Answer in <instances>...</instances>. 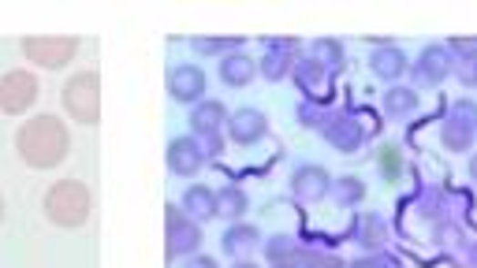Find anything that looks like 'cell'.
<instances>
[{
    "mask_svg": "<svg viewBox=\"0 0 477 268\" xmlns=\"http://www.w3.org/2000/svg\"><path fill=\"white\" fill-rule=\"evenodd\" d=\"M15 149H19V157L37 168V172H46V168H56L64 164V157L71 153V134H67V124L60 116H34L19 127L15 134Z\"/></svg>",
    "mask_w": 477,
    "mask_h": 268,
    "instance_id": "6da1fadb",
    "label": "cell"
},
{
    "mask_svg": "<svg viewBox=\"0 0 477 268\" xmlns=\"http://www.w3.org/2000/svg\"><path fill=\"white\" fill-rule=\"evenodd\" d=\"M46 216L56 223V227H83L90 220V209H94V198H90V190L86 183H78V179H60L46 190V202H42Z\"/></svg>",
    "mask_w": 477,
    "mask_h": 268,
    "instance_id": "7a4b0ae2",
    "label": "cell"
},
{
    "mask_svg": "<svg viewBox=\"0 0 477 268\" xmlns=\"http://www.w3.org/2000/svg\"><path fill=\"white\" fill-rule=\"evenodd\" d=\"M67 116L83 127H94L101 120V79L97 71H78L75 79H67L64 94H60Z\"/></svg>",
    "mask_w": 477,
    "mask_h": 268,
    "instance_id": "3957f363",
    "label": "cell"
},
{
    "mask_svg": "<svg viewBox=\"0 0 477 268\" xmlns=\"http://www.w3.org/2000/svg\"><path fill=\"white\" fill-rule=\"evenodd\" d=\"M75 53H78V37H53V34H46V37H23V56L30 60V64H37V67H46V71H60V67H67L71 60H75Z\"/></svg>",
    "mask_w": 477,
    "mask_h": 268,
    "instance_id": "277c9868",
    "label": "cell"
},
{
    "mask_svg": "<svg viewBox=\"0 0 477 268\" xmlns=\"http://www.w3.org/2000/svg\"><path fill=\"white\" fill-rule=\"evenodd\" d=\"M37 94H42V86H37L30 71H8L5 79H0V112L19 116V112L37 104Z\"/></svg>",
    "mask_w": 477,
    "mask_h": 268,
    "instance_id": "5b68a950",
    "label": "cell"
},
{
    "mask_svg": "<svg viewBox=\"0 0 477 268\" xmlns=\"http://www.w3.org/2000/svg\"><path fill=\"white\" fill-rule=\"evenodd\" d=\"M198 243H202V227H198V220H190L183 209L168 205V257L194 253Z\"/></svg>",
    "mask_w": 477,
    "mask_h": 268,
    "instance_id": "8992f818",
    "label": "cell"
},
{
    "mask_svg": "<svg viewBox=\"0 0 477 268\" xmlns=\"http://www.w3.org/2000/svg\"><path fill=\"white\" fill-rule=\"evenodd\" d=\"M168 94L176 97V101H202V94H206V74H202V67H194V64H179V67H172L168 71Z\"/></svg>",
    "mask_w": 477,
    "mask_h": 268,
    "instance_id": "52a82bcc",
    "label": "cell"
},
{
    "mask_svg": "<svg viewBox=\"0 0 477 268\" xmlns=\"http://www.w3.org/2000/svg\"><path fill=\"white\" fill-rule=\"evenodd\" d=\"M265 131H269V120H265V112H258V108H238L235 116L228 120V134L238 145H254L258 138H265Z\"/></svg>",
    "mask_w": 477,
    "mask_h": 268,
    "instance_id": "ba28073f",
    "label": "cell"
},
{
    "mask_svg": "<svg viewBox=\"0 0 477 268\" xmlns=\"http://www.w3.org/2000/svg\"><path fill=\"white\" fill-rule=\"evenodd\" d=\"M206 164V153L194 138H176L168 142V168L176 175H198V168Z\"/></svg>",
    "mask_w": 477,
    "mask_h": 268,
    "instance_id": "9c48e42d",
    "label": "cell"
},
{
    "mask_svg": "<svg viewBox=\"0 0 477 268\" xmlns=\"http://www.w3.org/2000/svg\"><path fill=\"white\" fill-rule=\"evenodd\" d=\"M329 172L325 168H317V164H306L291 175V190H295V198L302 202H317V198H325L329 194Z\"/></svg>",
    "mask_w": 477,
    "mask_h": 268,
    "instance_id": "30bf717a",
    "label": "cell"
},
{
    "mask_svg": "<svg viewBox=\"0 0 477 268\" xmlns=\"http://www.w3.org/2000/svg\"><path fill=\"white\" fill-rule=\"evenodd\" d=\"M448 74H452V56H448V49H444V45H429V49L421 53V60H418V79L429 83V86H441Z\"/></svg>",
    "mask_w": 477,
    "mask_h": 268,
    "instance_id": "8fae6325",
    "label": "cell"
},
{
    "mask_svg": "<svg viewBox=\"0 0 477 268\" xmlns=\"http://www.w3.org/2000/svg\"><path fill=\"white\" fill-rule=\"evenodd\" d=\"M228 124V112L220 101H202L194 112H190V127L202 134V138H217V131Z\"/></svg>",
    "mask_w": 477,
    "mask_h": 268,
    "instance_id": "7c38bea8",
    "label": "cell"
},
{
    "mask_svg": "<svg viewBox=\"0 0 477 268\" xmlns=\"http://www.w3.org/2000/svg\"><path fill=\"white\" fill-rule=\"evenodd\" d=\"M370 67H373V74L377 79H388V83H395L400 74L407 71V56L395 49V45H377V53L370 56Z\"/></svg>",
    "mask_w": 477,
    "mask_h": 268,
    "instance_id": "4fadbf2b",
    "label": "cell"
},
{
    "mask_svg": "<svg viewBox=\"0 0 477 268\" xmlns=\"http://www.w3.org/2000/svg\"><path fill=\"white\" fill-rule=\"evenodd\" d=\"M254 74H258V60H250L247 53H231L220 60V79L228 86H247Z\"/></svg>",
    "mask_w": 477,
    "mask_h": 268,
    "instance_id": "5bb4252c",
    "label": "cell"
},
{
    "mask_svg": "<svg viewBox=\"0 0 477 268\" xmlns=\"http://www.w3.org/2000/svg\"><path fill=\"white\" fill-rule=\"evenodd\" d=\"M183 213L190 220H213L217 216V194L209 186H190L183 194Z\"/></svg>",
    "mask_w": 477,
    "mask_h": 268,
    "instance_id": "9a60e30c",
    "label": "cell"
},
{
    "mask_svg": "<svg viewBox=\"0 0 477 268\" xmlns=\"http://www.w3.org/2000/svg\"><path fill=\"white\" fill-rule=\"evenodd\" d=\"M325 134L343 153H358V145H362V127H358L354 120H343V116L332 120V124H325Z\"/></svg>",
    "mask_w": 477,
    "mask_h": 268,
    "instance_id": "2e32d148",
    "label": "cell"
},
{
    "mask_svg": "<svg viewBox=\"0 0 477 268\" xmlns=\"http://www.w3.org/2000/svg\"><path fill=\"white\" fill-rule=\"evenodd\" d=\"M418 90H411V86H391L388 94H384V112L388 116H411V112L418 108Z\"/></svg>",
    "mask_w": 477,
    "mask_h": 268,
    "instance_id": "e0dca14e",
    "label": "cell"
},
{
    "mask_svg": "<svg viewBox=\"0 0 477 268\" xmlns=\"http://www.w3.org/2000/svg\"><path fill=\"white\" fill-rule=\"evenodd\" d=\"M441 142H444V149H452V153H466L470 142H473V127L462 124V120H448V124L441 127Z\"/></svg>",
    "mask_w": 477,
    "mask_h": 268,
    "instance_id": "ac0fdd59",
    "label": "cell"
},
{
    "mask_svg": "<svg viewBox=\"0 0 477 268\" xmlns=\"http://www.w3.org/2000/svg\"><path fill=\"white\" fill-rule=\"evenodd\" d=\"M288 49H291L288 42H280V45H269V56H265V60H261V67H258V71L265 74V79H272V83H276V79H284V74H288V67H291Z\"/></svg>",
    "mask_w": 477,
    "mask_h": 268,
    "instance_id": "d6986e66",
    "label": "cell"
},
{
    "mask_svg": "<svg viewBox=\"0 0 477 268\" xmlns=\"http://www.w3.org/2000/svg\"><path fill=\"white\" fill-rule=\"evenodd\" d=\"M247 213V194L238 186H224L220 194H217V216H231V220H238Z\"/></svg>",
    "mask_w": 477,
    "mask_h": 268,
    "instance_id": "ffe728a7",
    "label": "cell"
},
{
    "mask_svg": "<svg viewBox=\"0 0 477 268\" xmlns=\"http://www.w3.org/2000/svg\"><path fill=\"white\" fill-rule=\"evenodd\" d=\"M299 83H302V90H306L310 97H317V90H325L329 74H325L321 60H302V64H299Z\"/></svg>",
    "mask_w": 477,
    "mask_h": 268,
    "instance_id": "44dd1931",
    "label": "cell"
},
{
    "mask_svg": "<svg viewBox=\"0 0 477 268\" xmlns=\"http://www.w3.org/2000/svg\"><path fill=\"white\" fill-rule=\"evenodd\" d=\"M250 246H258V227H250V223H235L231 232L224 235V250L228 253H247Z\"/></svg>",
    "mask_w": 477,
    "mask_h": 268,
    "instance_id": "7402d4cb",
    "label": "cell"
},
{
    "mask_svg": "<svg viewBox=\"0 0 477 268\" xmlns=\"http://www.w3.org/2000/svg\"><path fill=\"white\" fill-rule=\"evenodd\" d=\"M362 194H366V186H362V179H354V175H347V179H340V183H336V198H340L343 205H350V202H362Z\"/></svg>",
    "mask_w": 477,
    "mask_h": 268,
    "instance_id": "603a6c76",
    "label": "cell"
},
{
    "mask_svg": "<svg viewBox=\"0 0 477 268\" xmlns=\"http://www.w3.org/2000/svg\"><path fill=\"white\" fill-rule=\"evenodd\" d=\"M455 74L462 79V86H477V49H470L455 60Z\"/></svg>",
    "mask_w": 477,
    "mask_h": 268,
    "instance_id": "cb8c5ba5",
    "label": "cell"
},
{
    "mask_svg": "<svg viewBox=\"0 0 477 268\" xmlns=\"http://www.w3.org/2000/svg\"><path fill=\"white\" fill-rule=\"evenodd\" d=\"M313 56H317V60L325 56V60H329V71H340V67H343V49H340L336 42H317V45H313Z\"/></svg>",
    "mask_w": 477,
    "mask_h": 268,
    "instance_id": "d4e9b609",
    "label": "cell"
},
{
    "mask_svg": "<svg viewBox=\"0 0 477 268\" xmlns=\"http://www.w3.org/2000/svg\"><path fill=\"white\" fill-rule=\"evenodd\" d=\"M194 49H198V53H224V49H238V42H235V37H217V42H206V37H198Z\"/></svg>",
    "mask_w": 477,
    "mask_h": 268,
    "instance_id": "484cf974",
    "label": "cell"
},
{
    "mask_svg": "<svg viewBox=\"0 0 477 268\" xmlns=\"http://www.w3.org/2000/svg\"><path fill=\"white\" fill-rule=\"evenodd\" d=\"M381 239H384V223L373 220V216H366V235H362V243H366V246H381Z\"/></svg>",
    "mask_w": 477,
    "mask_h": 268,
    "instance_id": "4316f807",
    "label": "cell"
},
{
    "mask_svg": "<svg viewBox=\"0 0 477 268\" xmlns=\"http://www.w3.org/2000/svg\"><path fill=\"white\" fill-rule=\"evenodd\" d=\"M288 253H291V239H272V243H269V257H272V261H284Z\"/></svg>",
    "mask_w": 477,
    "mask_h": 268,
    "instance_id": "83f0119b",
    "label": "cell"
},
{
    "mask_svg": "<svg viewBox=\"0 0 477 268\" xmlns=\"http://www.w3.org/2000/svg\"><path fill=\"white\" fill-rule=\"evenodd\" d=\"M183 268H217V261H213V257H202V253H198V257H190Z\"/></svg>",
    "mask_w": 477,
    "mask_h": 268,
    "instance_id": "f1b7e54d",
    "label": "cell"
},
{
    "mask_svg": "<svg viewBox=\"0 0 477 268\" xmlns=\"http://www.w3.org/2000/svg\"><path fill=\"white\" fill-rule=\"evenodd\" d=\"M384 168H388V172L400 168V157H395V149H384Z\"/></svg>",
    "mask_w": 477,
    "mask_h": 268,
    "instance_id": "f546056e",
    "label": "cell"
},
{
    "mask_svg": "<svg viewBox=\"0 0 477 268\" xmlns=\"http://www.w3.org/2000/svg\"><path fill=\"white\" fill-rule=\"evenodd\" d=\"M470 179L477 183V153H473V157H470Z\"/></svg>",
    "mask_w": 477,
    "mask_h": 268,
    "instance_id": "4dcf8cb0",
    "label": "cell"
},
{
    "mask_svg": "<svg viewBox=\"0 0 477 268\" xmlns=\"http://www.w3.org/2000/svg\"><path fill=\"white\" fill-rule=\"evenodd\" d=\"M354 268H381V264H377V261H358Z\"/></svg>",
    "mask_w": 477,
    "mask_h": 268,
    "instance_id": "1f68e13d",
    "label": "cell"
},
{
    "mask_svg": "<svg viewBox=\"0 0 477 268\" xmlns=\"http://www.w3.org/2000/svg\"><path fill=\"white\" fill-rule=\"evenodd\" d=\"M235 268H258V264H250V261H238V264H235Z\"/></svg>",
    "mask_w": 477,
    "mask_h": 268,
    "instance_id": "d6a6232c",
    "label": "cell"
},
{
    "mask_svg": "<svg viewBox=\"0 0 477 268\" xmlns=\"http://www.w3.org/2000/svg\"><path fill=\"white\" fill-rule=\"evenodd\" d=\"M0 216H5V202H0Z\"/></svg>",
    "mask_w": 477,
    "mask_h": 268,
    "instance_id": "836d02e7",
    "label": "cell"
}]
</instances>
